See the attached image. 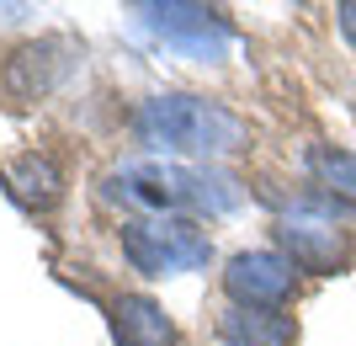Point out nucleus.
<instances>
[{"label":"nucleus","mask_w":356,"mask_h":346,"mask_svg":"<svg viewBox=\"0 0 356 346\" xmlns=\"http://www.w3.org/2000/svg\"><path fill=\"white\" fill-rule=\"evenodd\" d=\"M335 22H341V32H346V43L356 48V0H341V6H335Z\"/></svg>","instance_id":"nucleus-12"},{"label":"nucleus","mask_w":356,"mask_h":346,"mask_svg":"<svg viewBox=\"0 0 356 346\" xmlns=\"http://www.w3.org/2000/svg\"><path fill=\"white\" fill-rule=\"evenodd\" d=\"M293 277H298V267L282 251H239L223 267V293L239 309H282L293 299Z\"/></svg>","instance_id":"nucleus-6"},{"label":"nucleus","mask_w":356,"mask_h":346,"mask_svg":"<svg viewBox=\"0 0 356 346\" xmlns=\"http://www.w3.org/2000/svg\"><path fill=\"white\" fill-rule=\"evenodd\" d=\"M74 59H80V48L70 38H38V43L16 48L6 59V91L16 102H43L48 91H59L70 80Z\"/></svg>","instance_id":"nucleus-7"},{"label":"nucleus","mask_w":356,"mask_h":346,"mask_svg":"<svg viewBox=\"0 0 356 346\" xmlns=\"http://www.w3.org/2000/svg\"><path fill=\"white\" fill-rule=\"evenodd\" d=\"M309 176L325 203L335 208H356V155L341 144H314L309 150Z\"/></svg>","instance_id":"nucleus-11"},{"label":"nucleus","mask_w":356,"mask_h":346,"mask_svg":"<svg viewBox=\"0 0 356 346\" xmlns=\"http://www.w3.org/2000/svg\"><path fill=\"white\" fill-rule=\"evenodd\" d=\"M0 187H6L22 208L48 213V208H59V197H64V171H59V160H54V155L27 150V155L0 160Z\"/></svg>","instance_id":"nucleus-8"},{"label":"nucleus","mask_w":356,"mask_h":346,"mask_svg":"<svg viewBox=\"0 0 356 346\" xmlns=\"http://www.w3.org/2000/svg\"><path fill=\"white\" fill-rule=\"evenodd\" d=\"M134 134L144 144H154V150H165V155L218 160V155H234V150L250 144V123L223 102L192 96V91H165V96H149L138 107Z\"/></svg>","instance_id":"nucleus-2"},{"label":"nucleus","mask_w":356,"mask_h":346,"mask_svg":"<svg viewBox=\"0 0 356 346\" xmlns=\"http://www.w3.org/2000/svg\"><path fill=\"white\" fill-rule=\"evenodd\" d=\"M102 197L144 213V219H186V213L239 208V181L208 166H181V160H128V166L106 171Z\"/></svg>","instance_id":"nucleus-1"},{"label":"nucleus","mask_w":356,"mask_h":346,"mask_svg":"<svg viewBox=\"0 0 356 346\" xmlns=\"http://www.w3.org/2000/svg\"><path fill=\"white\" fill-rule=\"evenodd\" d=\"M106 331L118 346H176V320L165 315L149 293H122L106 304Z\"/></svg>","instance_id":"nucleus-9"},{"label":"nucleus","mask_w":356,"mask_h":346,"mask_svg":"<svg viewBox=\"0 0 356 346\" xmlns=\"http://www.w3.org/2000/svg\"><path fill=\"white\" fill-rule=\"evenodd\" d=\"M218 341L223 346H293V320L282 309H239V304H229L218 315Z\"/></svg>","instance_id":"nucleus-10"},{"label":"nucleus","mask_w":356,"mask_h":346,"mask_svg":"<svg viewBox=\"0 0 356 346\" xmlns=\"http://www.w3.org/2000/svg\"><path fill=\"white\" fill-rule=\"evenodd\" d=\"M122 256L144 277H181V272H202L213 261V240L192 219H128Z\"/></svg>","instance_id":"nucleus-4"},{"label":"nucleus","mask_w":356,"mask_h":346,"mask_svg":"<svg viewBox=\"0 0 356 346\" xmlns=\"http://www.w3.org/2000/svg\"><path fill=\"white\" fill-rule=\"evenodd\" d=\"M277 240H282V256L298 272H314V277H335L351 261V229L319 203H298L277 219Z\"/></svg>","instance_id":"nucleus-5"},{"label":"nucleus","mask_w":356,"mask_h":346,"mask_svg":"<svg viewBox=\"0 0 356 346\" xmlns=\"http://www.w3.org/2000/svg\"><path fill=\"white\" fill-rule=\"evenodd\" d=\"M134 16L165 48H176L181 59H197V64H218L239 43L234 22L218 6H197V0H144V6H134Z\"/></svg>","instance_id":"nucleus-3"}]
</instances>
